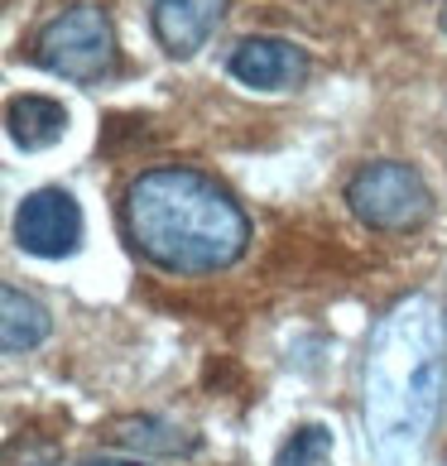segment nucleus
I'll return each instance as SVG.
<instances>
[{"label": "nucleus", "mask_w": 447, "mask_h": 466, "mask_svg": "<svg viewBox=\"0 0 447 466\" xmlns=\"http://www.w3.org/2000/svg\"><path fill=\"white\" fill-rule=\"evenodd\" d=\"M447 327L428 293H409L375 322L361 375V419L385 466H414L442 409Z\"/></svg>", "instance_id": "f257e3e1"}, {"label": "nucleus", "mask_w": 447, "mask_h": 466, "mask_svg": "<svg viewBox=\"0 0 447 466\" xmlns=\"http://www.w3.org/2000/svg\"><path fill=\"white\" fill-rule=\"evenodd\" d=\"M126 236L164 274L231 269L250 246L246 212L198 168H145L126 187Z\"/></svg>", "instance_id": "f03ea898"}, {"label": "nucleus", "mask_w": 447, "mask_h": 466, "mask_svg": "<svg viewBox=\"0 0 447 466\" xmlns=\"http://www.w3.org/2000/svg\"><path fill=\"white\" fill-rule=\"evenodd\" d=\"M34 63L67 82H101L120 67L116 29L101 5H67L34 34Z\"/></svg>", "instance_id": "7ed1b4c3"}, {"label": "nucleus", "mask_w": 447, "mask_h": 466, "mask_svg": "<svg viewBox=\"0 0 447 466\" xmlns=\"http://www.w3.org/2000/svg\"><path fill=\"white\" fill-rule=\"evenodd\" d=\"M347 207L371 231H414L433 217V193H428V183L414 164L381 159L351 174Z\"/></svg>", "instance_id": "20e7f679"}, {"label": "nucleus", "mask_w": 447, "mask_h": 466, "mask_svg": "<svg viewBox=\"0 0 447 466\" xmlns=\"http://www.w3.org/2000/svg\"><path fill=\"white\" fill-rule=\"evenodd\" d=\"M15 246L39 255V260H63L82 246V207L67 187H34L15 212Z\"/></svg>", "instance_id": "39448f33"}, {"label": "nucleus", "mask_w": 447, "mask_h": 466, "mask_svg": "<svg viewBox=\"0 0 447 466\" xmlns=\"http://www.w3.org/2000/svg\"><path fill=\"white\" fill-rule=\"evenodd\" d=\"M231 77L240 87H255V92H284V87H299L308 77V54L289 39H240L236 54H231Z\"/></svg>", "instance_id": "423d86ee"}, {"label": "nucleus", "mask_w": 447, "mask_h": 466, "mask_svg": "<svg viewBox=\"0 0 447 466\" xmlns=\"http://www.w3.org/2000/svg\"><path fill=\"white\" fill-rule=\"evenodd\" d=\"M221 10H227V0H154L149 5L154 39H159L174 58H193L198 48L212 39Z\"/></svg>", "instance_id": "0eeeda50"}, {"label": "nucleus", "mask_w": 447, "mask_h": 466, "mask_svg": "<svg viewBox=\"0 0 447 466\" xmlns=\"http://www.w3.org/2000/svg\"><path fill=\"white\" fill-rule=\"evenodd\" d=\"M107 438L116 447H126L135 457H193L198 452V433L168 423V419H154V413H135V419H116L107 428Z\"/></svg>", "instance_id": "6e6552de"}, {"label": "nucleus", "mask_w": 447, "mask_h": 466, "mask_svg": "<svg viewBox=\"0 0 447 466\" xmlns=\"http://www.w3.org/2000/svg\"><path fill=\"white\" fill-rule=\"evenodd\" d=\"M48 332H54V318H48V308L34 299V293L15 289V284L0 289V347L10 356L44 347Z\"/></svg>", "instance_id": "1a4fd4ad"}, {"label": "nucleus", "mask_w": 447, "mask_h": 466, "mask_svg": "<svg viewBox=\"0 0 447 466\" xmlns=\"http://www.w3.org/2000/svg\"><path fill=\"white\" fill-rule=\"evenodd\" d=\"M5 126L20 149H48L67 135V106L54 96H15L5 111Z\"/></svg>", "instance_id": "9d476101"}, {"label": "nucleus", "mask_w": 447, "mask_h": 466, "mask_svg": "<svg viewBox=\"0 0 447 466\" xmlns=\"http://www.w3.org/2000/svg\"><path fill=\"white\" fill-rule=\"evenodd\" d=\"M274 466H332V433L322 423H299L284 438Z\"/></svg>", "instance_id": "9b49d317"}, {"label": "nucleus", "mask_w": 447, "mask_h": 466, "mask_svg": "<svg viewBox=\"0 0 447 466\" xmlns=\"http://www.w3.org/2000/svg\"><path fill=\"white\" fill-rule=\"evenodd\" d=\"M154 120L149 116H111L107 126H101V149L107 154H126L135 145H149L154 140Z\"/></svg>", "instance_id": "f8f14e48"}, {"label": "nucleus", "mask_w": 447, "mask_h": 466, "mask_svg": "<svg viewBox=\"0 0 447 466\" xmlns=\"http://www.w3.org/2000/svg\"><path fill=\"white\" fill-rule=\"evenodd\" d=\"M77 466H145L140 457H87V461H77Z\"/></svg>", "instance_id": "ddd939ff"}, {"label": "nucleus", "mask_w": 447, "mask_h": 466, "mask_svg": "<svg viewBox=\"0 0 447 466\" xmlns=\"http://www.w3.org/2000/svg\"><path fill=\"white\" fill-rule=\"evenodd\" d=\"M438 25H442V34H447V5H442V20H438Z\"/></svg>", "instance_id": "4468645a"}]
</instances>
